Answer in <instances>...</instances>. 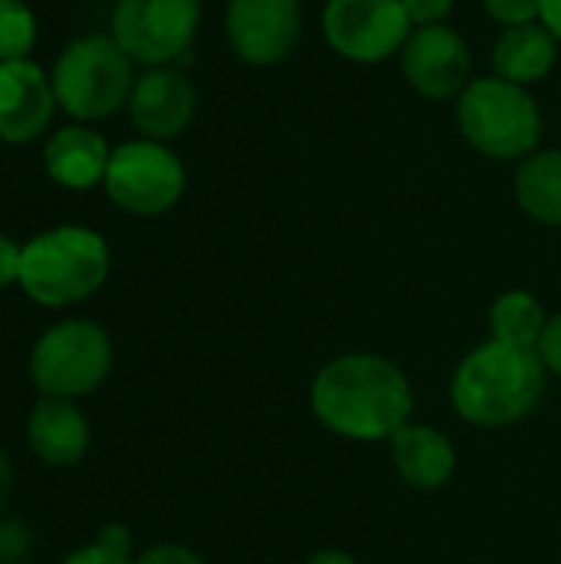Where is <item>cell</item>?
Segmentation results:
<instances>
[{"mask_svg": "<svg viewBox=\"0 0 561 564\" xmlns=\"http://www.w3.org/2000/svg\"><path fill=\"white\" fill-rule=\"evenodd\" d=\"M185 185L188 175L182 159L165 142H152L142 135L112 149L103 178L109 202L139 218H155L172 212L182 202Z\"/></svg>", "mask_w": 561, "mask_h": 564, "instance_id": "cell-8", "label": "cell"}, {"mask_svg": "<svg viewBox=\"0 0 561 564\" xmlns=\"http://www.w3.org/2000/svg\"><path fill=\"white\" fill-rule=\"evenodd\" d=\"M109 278V245L83 225L50 228L23 245L20 288L43 307H66L93 297Z\"/></svg>", "mask_w": 561, "mask_h": 564, "instance_id": "cell-3", "label": "cell"}, {"mask_svg": "<svg viewBox=\"0 0 561 564\" xmlns=\"http://www.w3.org/2000/svg\"><path fill=\"white\" fill-rule=\"evenodd\" d=\"M324 40L350 63H384L400 56L413 33V23L400 0H327Z\"/></svg>", "mask_w": 561, "mask_h": 564, "instance_id": "cell-9", "label": "cell"}, {"mask_svg": "<svg viewBox=\"0 0 561 564\" xmlns=\"http://www.w3.org/2000/svg\"><path fill=\"white\" fill-rule=\"evenodd\" d=\"M516 202L532 221L561 228V149H536L519 162Z\"/></svg>", "mask_w": 561, "mask_h": 564, "instance_id": "cell-18", "label": "cell"}, {"mask_svg": "<svg viewBox=\"0 0 561 564\" xmlns=\"http://www.w3.org/2000/svg\"><path fill=\"white\" fill-rule=\"evenodd\" d=\"M559 46V40L539 20L506 26L493 43V76L529 89L532 83H542L555 69Z\"/></svg>", "mask_w": 561, "mask_h": 564, "instance_id": "cell-17", "label": "cell"}, {"mask_svg": "<svg viewBox=\"0 0 561 564\" xmlns=\"http://www.w3.org/2000/svg\"><path fill=\"white\" fill-rule=\"evenodd\" d=\"M549 383V370L536 350L486 340L473 347L450 383L453 410L463 423L479 430H503L526 420Z\"/></svg>", "mask_w": 561, "mask_h": 564, "instance_id": "cell-2", "label": "cell"}, {"mask_svg": "<svg viewBox=\"0 0 561 564\" xmlns=\"http://www.w3.org/2000/svg\"><path fill=\"white\" fill-rule=\"evenodd\" d=\"M109 155L112 149L96 129H89L86 122H69L46 139L43 169L60 188L86 192L93 185H103Z\"/></svg>", "mask_w": 561, "mask_h": 564, "instance_id": "cell-15", "label": "cell"}, {"mask_svg": "<svg viewBox=\"0 0 561 564\" xmlns=\"http://www.w3.org/2000/svg\"><path fill=\"white\" fill-rule=\"evenodd\" d=\"M304 564H357V558L347 552H337V549H324V552L311 555Z\"/></svg>", "mask_w": 561, "mask_h": 564, "instance_id": "cell-31", "label": "cell"}, {"mask_svg": "<svg viewBox=\"0 0 561 564\" xmlns=\"http://www.w3.org/2000/svg\"><path fill=\"white\" fill-rule=\"evenodd\" d=\"M202 23V0H116L109 36L126 56L149 66H179L192 59V43Z\"/></svg>", "mask_w": 561, "mask_h": 564, "instance_id": "cell-7", "label": "cell"}, {"mask_svg": "<svg viewBox=\"0 0 561 564\" xmlns=\"http://www.w3.org/2000/svg\"><path fill=\"white\" fill-rule=\"evenodd\" d=\"M403 79L433 102L460 99V93L476 79L473 76V53L460 30L446 23L413 26L410 40L400 50Z\"/></svg>", "mask_w": 561, "mask_h": 564, "instance_id": "cell-11", "label": "cell"}, {"mask_svg": "<svg viewBox=\"0 0 561 564\" xmlns=\"http://www.w3.org/2000/svg\"><path fill=\"white\" fill-rule=\"evenodd\" d=\"M56 106L76 122H99L129 102L136 63L109 33L69 40L50 69Z\"/></svg>", "mask_w": 561, "mask_h": 564, "instance_id": "cell-5", "label": "cell"}, {"mask_svg": "<svg viewBox=\"0 0 561 564\" xmlns=\"http://www.w3.org/2000/svg\"><path fill=\"white\" fill-rule=\"evenodd\" d=\"M539 23H546V30L561 43V0H542Z\"/></svg>", "mask_w": 561, "mask_h": 564, "instance_id": "cell-29", "label": "cell"}, {"mask_svg": "<svg viewBox=\"0 0 561 564\" xmlns=\"http://www.w3.org/2000/svg\"><path fill=\"white\" fill-rule=\"evenodd\" d=\"M301 0H225V36L248 66L284 63L301 40Z\"/></svg>", "mask_w": 561, "mask_h": 564, "instance_id": "cell-10", "label": "cell"}, {"mask_svg": "<svg viewBox=\"0 0 561 564\" xmlns=\"http://www.w3.org/2000/svg\"><path fill=\"white\" fill-rule=\"evenodd\" d=\"M10 492H13V466H10V456L0 446V509L10 502Z\"/></svg>", "mask_w": 561, "mask_h": 564, "instance_id": "cell-30", "label": "cell"}, {"mask_svg": "<svg viewBox=\"0 0 561 564\" xmlns=\"http://www.w3.org/2000/svg\"><path fill=\"white\" fill-rule=\"evenodd\" d=\"M96 542H99L103 549H109V552H119V555H129V549H132L129 529H122V525H106V529L99 532Z\"/></svg>", "mask_w": 561, "mask_h": 564, "instance_id": "cell-28", "label": "cell"}, {"mask_svg": "<svg viewBox=\"0 0 561 564\" xmlns=\"http://www.w3.org/2000/svg\"><path fill=\"white\" fill-rule=\"evenodd\" d=\"M126 109L142 139L172 142L192 126L198 93L182 66H149L136 76Z\"/></svg>", "mask_w": 561, "mask_h": 564, "instance_id": "cell-12", "label": "cell"}, {"mask_svg": "<svg viewBox=\"0 0 561 564\" xmlns=\"http://www.w3.org/2000/svg\"><path fill=\"white\" fill-rule=\"evenodd\" d=\"M50 73L33 59L0 63V142L26 145L40 139L56 112Z\"/></svg>", "mask_w": 561, "mask_h": 564, "instance_id": "cell-13", "label": "cell"}, {"mask_svg": "<svg viewBox=\"0 0 561 564\" xmlns=\"http://www.w3.org/2000/svg\"><path fill=\"white\" fill-rule=\"evenodd\" d=\"M463 139L493 162H522L542 142V109L526 86L499 76H476L456 99Z\"/></svg>", "mask_w": 561, "mask_h": 564, "instance_id": "cell-4", "label": "cell"}, {"mask_svg": "<svg viewBox=\"0 0 561 564\" xmlns=\"http://www.w3.org/2000/svg\"><path fill=\"white\" fill-rule=\"evenodd\" d=\"M387 446L397 476L417 492H440L456 473V446L436 426L407 423Z\"/></svg>", "mask_w": 561, "mask_h": 564, "instance_id": "cell-14", "label": "cell"}, {"mask_svg": "<svg viewBox=\"0 0 561 564\" xmlns=\"http://www.w3.org/2000/svg\"><path fill=\"white\" fill-rule=\"evenodd\" d=\"M30 529L17 519H0V564H20L30 555Z\"/></svg>", "mask_w": 561, "mask_h": 564, "instance_id": "cell-22", "label": "cell"}, {"mask_svg": "<svg viewBox=\"0 0 561 564\" xmlns=\"http://www.w3.org/2000/svg\"><path fill=\"white\" fill-rule=\"evenodd\" d=\"M536 354H539V360L546 364V370L561 380V311L549 317V324H546V330H542V340H539Z\"/></svg>", "mask_w": 561, "mask_h": 564, "instance_id": "cell-24", "label": "cell"}, {"mask_svg": "<svg viewBox=\"0 0 561 564\" xmlns=\"http://www.w3.org/2000/svg\"><path fill=\"white\" fill-rule=\"evenodd\" d=\"M136 564H205V558L198 552H192L188 545H175V542H162L145 549Z\"/></svg>", "mask_w": 561, "mask_h": 564, "instance_id": "cell-25", "label": "cell"}, {"mask_svg": "<svg viewBox=\"0 0 561 564\" xmlns=\"http://www.w3.org/2000/svg\"><path fill=\"white\" fill-rule=\"evenodd\" d=\"M483 7H486V13L506 30V26L536 23V20H539L542 0H483Z\"/></svg>", "mask_w": 561, "mask_h": 564, "instance_id": "cell-21", "label": "cell"}, {"mask_svg": "<svg viewBox=\"0 0 561 564\" xmlns=\"http://www.w3.org/2000/svg\"><path fill=\"white\" fill-rule=\"evenodd\" d=\"M417 397L407 373L380 354H341L311 380L314 420L350 443H390L413 423Z\"/></svg>", "mask_w": 561, "mask_h": 564, "instance_id": "cell-1", "label": "cell"}, {"mask_svg": "<svg viewBox=\"0 0 561 564\" xmlns=\"http://www.w3.org/2000/svg\"><path fill=\"white\" fill-rule=\"evenodd\" d=\"M26 440L46 466H76L89 449V423L69 400L43 397L26 420Z\"/></svg>", "mask_w": 561, "mask_h": 564, "instance_id": "cell-16", "label": "cell"}, {"mask_svg": "<svg viewBox=\"0 0 561 564\" xmlns=\"http://www.w3.org/2000/svg\"><path fill=\"white\" fill-rule=\"evenodd\" d=\"M400 3H403V10H407L413 26L443 23L453 13V7H456V0H400Z\"/></svg>", "mask_w": 561, "mask_h": 564, "instance_id": "cell-23", "label": "cell"}, {"mask_svg": "<svg viewBox=\"0 0 561 564\" xmlns=\"http://www.w3.org/2000/svg\"><path fill=\"white\" fill-rule=\"evenodd\" d=\"M549 324V314L542 301L529 291H506L489 307V330L493 340H503L509 347L536 350L542 340V330Z\"/></svg>", "mask_w": 561, "mask_h": 564, "instance_id": "cell-19", "label": "cell"}, {"mask_svg": "<svg viewBox=\"0 0 561 564\" xmlns=\"http://www.w3.org/2000/svg\"><path fill=\"white\" fill-rule=\"evenodd\" d=\"M112 367V340L96 321H63L50 327L33 354L30 377L43 397L76 400L93 393Z\"/></svg>", "mask_w": 561, "mask_h": 564, "instance_id": "cell-6", "label": "cell"}, {"mask_svg": "<svg viewBox=\"0 0 561 564\" xmlns=\"http://www.w3.org/2000/svg\"><path fill=\"white\" fill-rule=\"evenodd\" d=\"M36 43V17L23 0H0V63L30 59Z\"/></svg>", "mask_w": 561, "mask_h": 564, "instance_id": "cell-20", "label": "cell"}, {"mask_svg": "<svg viewBox=\"0 0 561 564\" xmlns=\"http://www.w3.org/2000/svg\"><path fill=\"white\" fill-rule=\"evenodd\" d=\"M60 564H136V562H129V555L109 552V549H103V545L96 542V545H86V549L73 552L69 558H63Z\"/></svg>", "mask_w": 561, "mask_h": 564, "instance_id": "cell-27", "label": "cell"}, {"mask_svg": "<svg viewBox=\"0 0 561 564\" xmlns=\"http://www.w3.org/2000/svg\"><path fill=\"white\" fill-rule=\"evenodd\" d=\"M20 258H23V245L0 235V288L20 284Z\"/></svg>", "mask_w": 561, "mask_h": 564, "instance_id": "cell-26", "label": "cell"}]
</instances>
